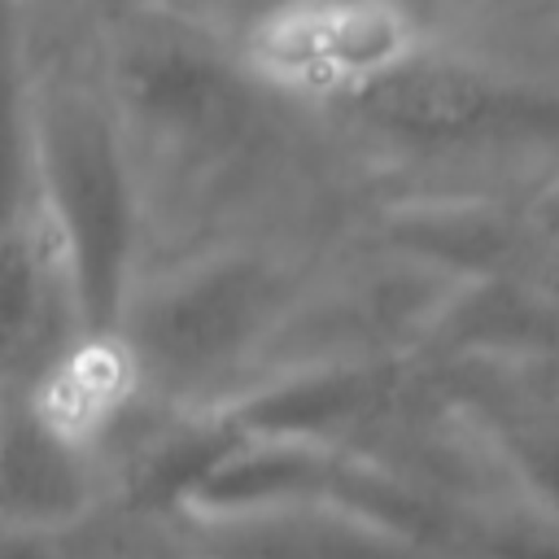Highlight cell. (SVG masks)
<instances>
[{"mask_svg": "<svg viewBox=\"0 0 559 559\" xmlns=\"http://www.w3.org/2000/svg\"><path fill=\"white\" fill-rule=\"evenodd\" d=\"M74 450L48 432V428H31L17 424L9 428V437L0 441V502L9 515L22 520H48L57 511L74 507Z\"/></svg>", "mask_w": 559, "mask_h": 559, "instance_id": "obj_2", "label": "cell"}, {"mask_svg": "<svg viewBox=\"0 0 559 559\" xmlns=\"http://www.w3.org/2000/svg\"><path fill=\"white\" fill-rule=\"evenodd\" d=\"M397 22L389 13H275L258 35L262 61L288 79L336 83L345 74L389 66L397 52Z\"/></svg>", "mask_w": 559, "mask_h": 559, "instance_id": "obj_1", "label": "cell"}]
</instances>
